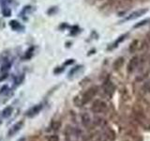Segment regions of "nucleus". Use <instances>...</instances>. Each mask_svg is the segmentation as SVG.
<instances>
[{
    "instance_id": "3",
    "label": "nucleus",
    "mask_w": 150,
    "mask_h": 141,
    "mask_svg": "<svg viewBox=\"0 0 150 141\" xmlns=\"http://www.w3.org/2000/svg\"><path fill=\"white\" fill-rule=\"evenodd\" d=\"M107 108V105L104 102H102L100 100H97L94 102L92 105V111L95 113H101L103 111H105Z\"/></svg>"
},
{
    "instance_id": "7",
    "label": "nucleus",
    "mask_w": 150,
    "mask_h": 141,
    "mask_svg": "<svg viewBox=\"0 0 150 141\" xmlns=\"http://www.w3.org/2000/svg\"><path fill=\"white\" fill-rule=\"evenodd\" d=\"M139 45H140L139 41H138V40H134V41L130 43V45H129V53L132 54V53H135L136 51H138V49H139Z\"/></svg>"
},
{
    "instance_id": "8",
    "label": "nucleus",
    "mask_w": 150,
    "mask_h": 141,
    "mask_svg": "<svg viewBox=\"0 0 150 141\" xmlns=\"http://www.w3.org/2000/svg\"><path fill=\"white\" fill-rule=\"evenodd\" d=\"M114 89H115V87H114V85L112 84V82L110 81H108V82H105L104 84V90L107 94H111L112 91H114Z\"/></svg>"
},
{
    "instance_id": "10",
    "label": "nucleus",
    "mask_w": 150,
    "mask_h": 141,
    "mask_svg": "<svg viewBox=\"0 0 150 141\" xmlns=\"http://www.w3.org/2000/svg\"><path fill=\"white\" fill-rule=\"evenodd\" d=\"M11 112H12V107H7V108H5V109L3 110L2 116L4 118H7V117H8L9 115L11 114Z\"/></svg>"
},
{
    "instance_id": "16",
    "label": "nucleus",
    "mask_w": 150,
    "mask_h": 141,
    "mask_svg": "<svg viewBox=\"0 0 150 141\" xmlns=\"http://www.w3.org/2000/svg\"><path fill=\"white\" fill-rule=\"evenodd\" d=\"M0 123H1V120H0Z\"/></svg>"
},
{
    "instance_id": "1",
    "label": "nucleus",
    "mask_w": 150,
    "mask_h": 141,
    "mask_svg": "<svg viewBox=\"0 0 150 141\" xmlns=\"http://www.w3.org/2000/svg\"><path fill=\"white\" fill-rule=\"evenodd\" d=\"M98 92V88L97 87H92L90 88H88L87 90L84 92L83 96V103H86L88 102H90L92 99L95 97V95Z\"/></svg>"
},
{
    "instance_id": "13",
    "label": "nucleus",
    "mask_w": 150,
    "mask_h": 141,
    "mask_svg": "<svg viewBox=\"0 0 150 141\" xmlns=\"http://www.w3.org/2000/svg\"><path fill=\"white\" fill-rule=\"evenodd\" d=\"M58 140H59L58 136H57V135H51L50 137L48 138V141H58Z\"/></svg>"
},
{
    "instance_id": "2",
    "label": "nucleus",
    "mask_w": 150,
    "mask_h": 141,
    "mask_svg": "<svg viewBox=\"0 0 150 141\" xmlns=\"http://www.w3.org/2000/svg\"><path fill=\"white\" fill-rule=\"evenodd\" d=\"M148 11L147 9H137V11H134L133 12L129 13L128 16H127L124 21H131V20H135V19L137 18H140L141 16L144 15L145 13Z\"/></svg>"
},
{
    "instance_id": "15",
    "label": "nucleus",
    "mask_w": 150,
    "mask_h": 141,
    "mask_svg": "<svg viewBox=\"0 0 150 141\" xmlns=\"http://www.w3.org/2000/svg\"><path fill=\"white\" fill-rule=\"evenodd\" d=\"M126 1H128V2H129V1H131V0H126Z\"/></svg>"
},
{
    "instance_id": "6",
    "label": "nucleus",
    "mask_w": 150,
    "mask_h": 141,
    "mask_svg": "<svg viewBox=\"0 0 150 141\" xmlns=\"http://www.w3.org/2000/svg\"><path fill=\"white\" fill-rule=\"evenodd\" d=\"M23 121H19V122H17L16 124H14V125L11 127V128L9 129V131H8V135H9V136H11V135H13L14 134H16L19 130H21V128L23 127Z\"/></svg>"
},
{
    "instance_id": "11",
    "label": "nucleus",
    "mask_w": 150,
    "mask_h": 141,
    "mask_svg": "<svg viewBox=\"0 0 150 141\" xmlns=\"http://www.w3.org/2000/svg\"><path fill=\"white\" fill-rule=\"evenodd\" d=\"M128 33H127V34H124V35H122V36H120L119 38H118V40H117L115 42V43H114V47H116L117 45H118L119 43H120V42H122V41H123L125 39H126V38L127 37H128Z\"/></svg>"
},
{
    "instance_id": "9",
    "label": "nucleus",
    "mask_w": 150,
    "mask_h": 141,
    "mask_svg": "<svg viewBox=\"0 0 150 141\" xmlns=\"http://www.w3.org/2000/svg\"><path fill=\"white\" fill-rule=\"evenodd\" d=\"M123 64H124V58H118L115 61L114 68L115 70H118V69H120L122 67V66H123Z\"/></svg>"
},
{
    "instance_id": "5",
    "label": "nucleus",
    "mask_w": 150,
    "mask_h": 141,
    "mask_svg": "<svg viewBox=\"0 0 150 141\" xmlns=\"http://www.w3.org/2000/svg\"><path fill=\"white\" fill-rule=\"evenodd\" d=\"M41 108H42V105H38L33 106L32 108H30V109L26 112V116L27 117H30V118L36 116L38 113H40V111L41 110Z\"/></svg>"
},
{
    "instance_id": "4",
    "label": "nucleus",
    "mask_w": 150,
    "mask_h": 141,
    "mask_svg": "<svg viewBox=\"0 0 150 141\" xmlns=\"http://www.w3.org/2000/svg\"><path fill=\"white\" fill-rule=\"evenodd\" d=\"M139 62H140L139 56H133V58L129 60V64H128V72H129V73H132V72H134V70H136V68L138 67Z\"/></svg>"
},
{
    "instance_id": "12",
    "label": "nucleus",
    "mask_w": 150,
    "mask_h": 141,
    "mask_svg": "<svg viewBox=\"0 0 150 141\" xmlns=\"http://www.w3.org/2000/svg\"><path fill=\"white\" fill-rule=\"evenodd\" d=\"M149 21H150L149 19H146V20H144V21H142V22H140V23H138V24H136V25L134 26V27H135V28H137V27H140V26H144V25H146V24H147Z\"/></svg>"
},
{
    "instance_id": "14",
    "label": "nucleus",
    "mask_w": 150,
    "mask_h": 141,
    "mask_svg": "<svg viewBox=\"0 0 150 141\" xmlns=\"http://www.w3.org/2000/svg\"><path fill=\"white\" fill-rule=\"evenodd\" d=\"M18 141H25V138H21V139H19Z\"/></svg>"
}]
</instances>
